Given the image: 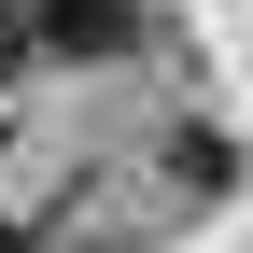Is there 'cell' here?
Wrapping results in <instances>:
<instances>
[{
    "label": "cell",
    "mask_w": 253,
    "mask_h": 253,
    "mask_svg": "<svg viewBox=\"0 0 253 253\" xmlns=\"http://www.w3.org/2000/svg\"><path fill=\"white\" fill-rule=\"evenodd\" d=\"M28 42L71 56V71H99V56L141 42V0H28Z\"/></svg>",
    "instance_id": "cell-1"
}]
</instances>
